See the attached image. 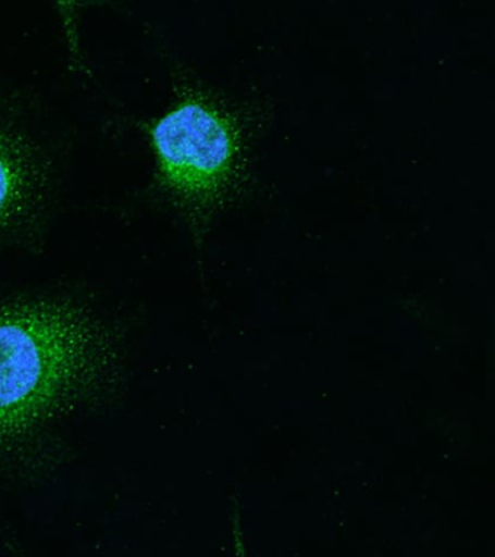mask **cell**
Returning a JSON list of instances; mask_svg holds the SVG:
<instances>
[{
  "instance_id": "obj_1",
  "label": "cell",
  "mask_w": 495,
  "mask_h": 557,
  "mask_svg": "<svg viewBox=\"0 0 495 557\" xmlns=\"http://www.w3.org/2000/svg\"><path fill=\"white\" fill-rule=\"evenodd\" d=\"M106 351L88 318L66 305L0 311V446L82 394L106 368Z\"/></svg>"
},
{
  "instance_id": "obj_2",
  "label": "cell",
  "mask_w": 495,
  "mask_h": 557,
  "mask_svg": "<svg viewBox=\"0 0 495 557\" xmlns=\"http://www.w3.org/2000/svg\"><path fill=\"white\" fill-rule=\"evenodd\" d=\"M153 139L164 176L182 194H211L232 172L236 135L228 121L207 104H181L159 121Z\"/></svg>"
},
{
  "instance_id": "obj_3",
  "label": "cell",
  "mask_w": 495,
  "mask_h": 557,
  "mask_svg": "<svg viewBox=\"0 0 495 557\" xmlns=\"http://www.w3.org/2000/svg\"><path fill=\"white\" fill-rule=\"evenodd\" d=\"M24 190L23 157L10 141L0 138V224L18 207Z\"/></svg>"
},
{
  "instance_id": "obj_4",
  "label": "cell",
  "mask_w": 495,
  "mask_h": 557,
  "mask_svg": "<svg viewBox=\"0 0 495 557\" xmlns=\"http://www.w3.org/2000/svg\"><path fill=\"white\" fill-rule=\"evenodd\" d=\"M21 557H24V556H21Z\"/></svg>"
}]
</instances>
